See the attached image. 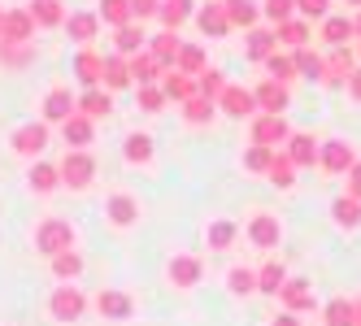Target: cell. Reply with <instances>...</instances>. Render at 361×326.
Masks as SVG:
<instances>
[{
    "label": "cell",
    "mask_w": 361,
    "mask_h": 326,
    "mask_svg": "<svg viewBox=\"0 0 361 326\" xmlns=\"http://www.w3.org/2000/svg\"><path fill=\"white\" fill-rule=\"evenodd\" d=\"M61 183L66 187H74V192H83V187H92V179H96V157L87 153V148H66V157H61Z\"/></svg>",
    "instance_id": "6da1fadb"
},
{
    "label": "cell",
    "mask_w": 361,
    "mask_h": 326,
    "mask_svg": "<svg viewBox=\"0 0 361 326\" xmlns=\"http://www.w3.org/2000/svg\"><path fill=\"white\" fill-rule=\"evenodd\" d=\"M66 248H74V227L66 218H44L35 227V253L57 257V253H66Z\"/></svg>",
    "instance_id": "7a4b0ae2"
},
{
    "label": "cell",
    "mask_w": 361,
    "mask_h": 326,
    "mask_svg": "<svg viewBox=\"0 0 361 326\" xmlns=\"http://www.w3.org/2000/svg\"><path fill=\"white\" fill-rule=\"evenodd\" d=\"M353 74H357V53H353V48H331V57H322V79L318 83L344 87Z\"/></svg>",
    "instance_id": "3957f363"
},
{
    "label": "cell",
    "mask_w": 361,
    "mask_h": 326,
    "mask_svg": "<svg viewBox=\"0 0 361 326\" xmlns=\"http://www.w3.org/2000/svg\"><path fill=\"white\" fill-rule=\"evenodd\" d=\"M288 139H292L288 118H274V113H257L252 118V144L274 148V153H279V144H288Z\"/></svg>",
    "instance_id": "277c9868"
},
{
    "label": "cell",
    "mask_w": 361,
    "mask_h": 326,
    "mask_svg": "<svg viewBox=\"0 0 361 326\" xmlns=\"http://www.w3.org/2000/svg\"><path fill=\"white\" fill-rule=\"evenodd\" d=\"M83 309H87L83 291H79V287H70V283H61L53 296H48V313H53L57 322H74V318H83Z\"/></svg>",
    "instance_id": "5b68a950"
},
{
    "label": "cell",
    "mask_w": 361,
    "mask_h": 326,
    "mask_svg": "<svg viewBox=\"0 0 361 326\" xmlns=\"http://www.w3.org/2000/svg\"><path fill=\"white\" fill-rule=\"evenodd\" d=\"M74 79L83 83V92L105 87V57H100L96 48H79V57H74Z\"/></svg>",
    "instance_id": "8992f818"
},
{
    "label": "cell",
    "mask_w": 361,
    "mask_h": 326,
    "mask_svg": "<svg viewBox=\"0 0 361 326\" xmlns=\"http://www.w3.org/2000/svg\"><path fill=\"white\" fill-rule=\"evenodd\" d=\"M218 113H226V118H257V100H252L248 87L226 83L222 96H218Z\"/></svg>",
    "instance_id": "52a82bcc"
},
{
    "label": "cell",
    "mask_w": 361,
    "mask_h": 326,
    "mask_svg": "<svg viewBox=\"0 0 361 326\" xmlns=\"http://www.w3.org/2000/svg\"><path fill=\"white\" fill-rule=\"evenodd\" d=\"M353 161H357V153H353L348 139H326V144L318 148V165H322L326 174H348Z\"/></svg>",
    "instance_id": "ba28073f"
},
{
    "label": "cell",
    "mask_w": 361,
    "mask_h": 326,
    "mask_svg": "<svg viewBox=\"0 0 361 326\" xmlns=\"http://www.w3.org/2000/svg\"><path fill=\"white\" fill-rule=\"evenodd\" d=\"M252 100H257V109H262V113H274V118H283V109L292 105L288 83H279V79L257 83V87H252Z\"/></svg>",
    "instance_id": "9c48e42d"
},
{
    "label": "cell",
    "mask_w": 361,
    "mask_h": 326,
    "mask_svg": "<svg viewBox=\"0 0 361 326\" xmlns=\"http://www.w3.org/2000/svg\"><path fill=\"white\" fill-rule=\"evenodd\" d=\"M48 148V122H27V127L13 131V153L22 157H39Z\"/></svg>",
    "instance_id": "30bf717a"
},
{
    "label": "cell",
    "mask_w": 361,
    "mask_h": 326,
    "mask_svg": "<svg viewBox=\"0 0 361 326\" xmlns=\"http://www.w3.org/2000/svg\"><path fill=\"white\" fill-rule=\"evenodd\" d=\"M5 44H31L35 39V18L27 9H5V31H0Z\"/></svg>",
    "instance_id": "8fae6325"
},
{
    "label": "cell",
    "mask_w": 361,
    "mask_h": 326,
    "mask_svg": "<svg viewBox=\"0 0 361 326\" xmlns=\"http://www.w3.org/2000/svg\"><path fill=\"white\" fill-rule=\"evenodd\" d=\"M79 113V96H70V87H53L44 96V122H66Z\"/></svg>",
    "instance_id": "7c38bea8"
},
{
    "label": "cell",
    "mask_w": 361,
    "mask_h": 326,
    "mask_svg": "<svg viewBox=\"0 0 361 326\" xmlns=\"http://www.w3.org/2000/svg\"><path fill=\"white\" fill-rule=\"evenodd\" d=\"M170 283L174 287H196L200 283V274H204V265H200V257H192V253H178V257H170Z\"/></svg>",
    "instance_id": "4fadbf2b"
},
{
    "label": "cell",
    "mask_w": 361,
    "mask_h": 326,
    "mask_svg": "<svg viewBox=\"0 0 361 326\" xmlns=\"http://www.w3.org/2000/svg\"><path fill=\"white\" fill-rule=\"evenodd\" d=\"M105 213H109L114 227H135V222H140V200L126 196V192H114L105 200Z\"/></svg>",
    "instance_id": "5bb4252c"
},
{
    "label": "cell",
    "mask_w": 361,
    "mask_h": 326,
    "mask_svg": "<svg viewBox=\"0 0 361 326\" xmlns=\"http://www.w3.org/2000/svg\"><path fill=\"white\" fill-rule=\"evenodd\" d=\"M196 27L209 35V39H222L231 31V22H226V9H222V0H209V5H200L196 9Z\"/></svg>",
    "instance_id": "9a60e30c"
},
{
    "label": "cell",
    "mask_w": 361,
    "mask_h": 326,
    "mask_svg": "<svg viewBox=\"0 0 361 326\" xmlns=\"http://www.w3.org/2000/svg\"><path fill=\"white\" fill-rule=\"evenodd\" d=\"M248 239H252L257 248H279V239H283L279 218H274V213H257V218L248 222Z\"/></svg>",
    "instance_id": "2e32d148"
},
{
    "label": "cell",
    "mask_w": 361,
    "mask_h": 326,
    "mask_svg": "<svg viewBox=\"0 0 361 326\" xmlns=\"http://www.w3.org/2000/svg\"><path fill=\"white\" fill-rule=\"evenodd\" d=\"M96 309H100V318H109V322H126L135 313V300L126 296V291H100L96 296Z\"/></svg>",
    "instance_id": "e0dca14e"
},
{
    "label": "cell",
    "mask_w": 361,
    "mask_h": 326,
    "mask_svg": "<svg viewBox=\"0 0 361 326\" xmlns=\"http://www.w3.org/2000/svg\"><path fill=\"white\" fill-rule=\"evenodd\" d=\"M279 300H283L288 313H305V309H314V287H309L305 279H288L283 291H279Z\"/></svg>",
    "instance_id": "ac0fdd59"
},
{
    "label": "cell",
    "mask_w": 361,
    "mask_h": 326,
    "mask_svg": "<svg viewBox=\"0 0 361 326\" xmlns=\"http://www.w3.org/2000/svg\"><path fill=\"white\" fill-rule=\"evenodd\" d=\"M126 65H131V79H135V87H148V83H157L161 79V61L157 57H152L148 53V48H144V53H135V57H126Z\"/></svg>",
    "instance_id": "d6986e66"
},
{
    "label": "cell",
    "mask_w": 361,
    "mask_h": 326,
    "mask_svg": "<svg viewBox=\"0 0 361 326\" xmlns=\"http://www.w3.org/2000/svg\"><path fill=\"white\" fill-rule=\"evenodd\" d=\"M144 44H148V35H144L140 22H126V27H118V31H114V48H118V57H135V53H144Z\"/></svg>",
    "instance_id": "ffe728a7"
},
{
    "label": "cell",
    "mask_w": 361,
    "mask_h": 326,
    "mask_svg": "<svg viewBox=\"0 0 361 326\" xmlns=\"http://www.w3.org/2000/svg\"><path fill=\"white\" fill-rule=\"evenodd\" d=\"M318 148H322V144H318L314 135H296V131H292V139L283 144V153L292 157V165H318Z\"/></svg>",
    "instance_id": "44dd1931"
},
{
    "label": "cell",
    "mask_w": 361,
    "mask_h": 326,
    "mask_svg": "<svg viewBox=\"0 0 361 326\" xmlns=\"http://www.w3.org/2000/svg\"><path fill=\"white\" fill-rule=\"evenodd\" d=\"M157 87L166 92V100H178V105L196 96V79H192V74H178V70H166Z\"/></svg>",
    "instance_id": "7402d4cb"
},
{
    "label": "cell",
    "mask_w": 361,
    "mask_h": 326,
    "mask_svg": "<svg viewBox=\"0 0 361 326\" xmlns=\"http://www.w3.org/2000/svg\"><path fill=\"white\" fill-rule=\"evenodd\" d=\"M27 13L35 18V27H66V18H70L61 0H31Z\"/></svg>",
    "instance_id": "603a6c76"
},
{
    "label": "cell",
    "mask_w": 361,
    "mask_h": 326,
    "mask_svg": "<svg viewBox=\"0 0 361 326\" xmlns=\"http://www.w3.org/2000/svg\"><path fill=\"white\" fill-rule=\"evenodd\" d=\"M178 31H161V35H148V53L161 61V70H174V57H178Z\"/></svg>",
    "instance_id": "cb8c5ba5"
},
{
    "label": "cell",
    "mask_w": 361,
    "mask_h": 326,
    "mask_svg": "<svg viewBox=\"0 0 361 326\" xmlns=\"http://www.w3.org/2000/svg\"><path fill=\"white\" fill-rule=\"evenodd\" d=\"M283 283H288V265H283L279 257H270L262 270H257V291H266V296H279Z\"/></svg>",
    "instance_id": "d4e9b609"
},
{
    "label": "cell",
    "mask_w": 361,
    "mask_h": 326,
    "mask_svg": "<svg viewBox=\"0 0 361 326\" xmlns=\"http://www.w3.org/2000/svg\"><path fill=\"white\" fill-rule=\"evenodd\" d=\"M61 135H66V144H70V148H87V144H92V135H96V122H92V118H83V113H74V118H66V122H61Z\"/></svg>",
    "instance_id": "484cf974"
},
{
    "label": "cell",
    "mask_w": 361,
    "mask_h": 326,
    "mask_svg": "<svg viewBox=\"0 0 361 326\" xmlns=\"http://www.w3.org/2000/svg\"><path fill=\"white\" fill-rule=\"evenodd\" d=\"M79 113H83V118H92V122H96V118H109V113H114V96H109L105 87L83 92V96H79Z\"/></svg>",
    "instance_id": "4316f807"
},
{
    "label": "cell",
    "mask_w": 361,
    "mask_h": 326,
    "mask_svg": "<svg viewBox=\"0 0 361 326\" xmlns=\"http://www.w3.org/2000/svg\"><path fill=\"white\" fill-rule=\"evenodd\" d=\"M222 9H226V22L231 27H257V18H262V5H252V0H222Z\"/></svg>",
    "instance_id": "83f0119b"
},
{
    "label": "cell",
    "mask_w": 361,
    "mask_h": 326,
    "mask_svg": "<svg viewBox=\"0 0 361 326\" xmlns=\"http://www.w3.org/2000/svg\"><path fill=\"white\" fill-rule=\"evenodd\" d=\"M122 87H135L131 79V65H126V57H105V92H122Z\"/></svg>",
    "instance_id": "f1b7e54d"
},
{
    "label": "cell",
    "mask_w": 361,
    "mask_h": 326,
    "mask_svg": "<svg viewBox=\"0 0 361 326\" xmlns=\"http://www.w3.org/2000/svg\"><path fill=\"white\" fill-rule=\"evenodd\" d=\"M66 31H70V39H79L83 48L96 39V31H100V18L96 13H70L66 18Z\"/></svg>",
    "instance_id": "f546056e"
},
{
    "label": "cell",
    "mask_w": 361,
    "mask_h": 326,
    "mask_svg": "<svg viewBox=\"0 0 361 326\" xmlns=\"http://www.w3.org/2000/svg\"><path fill=\"white\" fill-rule=\"evenodd\" d=\"M192 13H196V9H192V0H161V9H157V18H161V27H166V31H178Z\"/></svg>",
    "instance_id": "4dcf8cb0"
},
{
    "label": "cell",
    "mask_w": 361,
    "mask_h": 326,
    "mask_svg": "<svg viewBox=\"0 0 361 326\" xmlns=\"http://www.w3.org/2000/svg\"><path fill=\"white\" fill-rule=\"evenodd\" d=\"M96 18L105 22V27H126V22H135L131 18V0H100V9H96Z\"/></svg>",
    "instance_id": "1f68e13d"
},
{
    "label": "cell",
    "mask_w": 361,
    "mask_h": 326,
    "mask_svg": "<svg viewBox=\"0 0 361 326\" xmlns=\"http://www.w3.org/2000/svg\"><path fill=\"white\" fill-rule=\"evenodd\" d=\"M270 53H279V35L266 31V27H252V31H248V57H252V61H266Z\"/></svg>",
    "instance_id": "d6a6232c"
},
{
    "label": "cell",
    "mask_w": 361,
    "mask_h": 326,
    "mask_svg": "<svg viewBox=\"0 0 361 326\" xmlns=\"http://www.w3.org/2000/svg\"><path fill=\"white\" fill-rule=\"evenodd\" d=\"M27 183H31L35 192H57V187H61V170L48 165V161H35V165L27 170Z\"/></svg>",
    "instance_id": "836d02e7"
},
{
    "label": "cell",
    "mask_w": 361,
    "mask_h": 326,
    "mask_svg": "<svg viewBox=\"0 0 361 326\" xmlns=\"http://www.w3.org/2000/svg\"><path fill=\"white\" fill-rule=\"evenodd\" d=\"M322 39L331 48H348V39H353V18H322Z\"/></svg>",
    "instance_id": "e575fe53"
},
{
    "label": "cell",
    "mask_w": 361,
    "mask_h": 326,
    "mask_svg": "<svg viewBox=\"0 0 361 326\" xmlns=\"http://www.w3.org/2000/svg\"><path fill=\"white\" fill-rule=\"evenodd\" d=\"M204 65H209V61H204V48L200 44H183V48H178V57H174V70L178 74H192V79H196Z\"/></svg>",
    "instance_id": "d590c367"
},
{
    "label": "cell",
    "mask_w": 361,
    "mask_h": 326,
    "mask_svg": "<svg viewBox=\"0 0 361 326\" xmlns=\"http://www.w3.org/2000/svg\"><path fill=\"white\" fill-rule=\"evenodd\" d=\"M48 261H53V274H57L61 283H74V279H79V274H83V257L74 253V248H66V253L48 257Z\"/></svg>",
    "instance_id": "8d00e7d4"
},
{
    "label": "cell",
    "mask_w": 361,
    "mask_h": 326,
    "mask_svg": "<svg viewBox=\"0 0 361 326\" xmlns=\"http://www.w3.org/2000/svg\"><path fill=\"white\" fill-rule=\"evenodd\" d=\"M274 35H279V44L305 48V44H309V22H305V18H288V22H279V27H274Z\"/></svg>",
    "instance_id": "74e56055"
},
{
    "label": "cell",
    "mask_w": 361,
    "mask_h": 326,
    "mask_svg": "<svg viewBox=\"0 0 361 326\" xmlns=\"http://www.w3.org/2000/svg\"><path fill=\"white\" fill-rule=\"evenodd\" d=\"M322 318H326V326H353L357 322V305H353L348 296H335L331 305L322 309Z\"/></svg>",
    "instance_id": "f35d334b"
},
{
    "label": "cell",
    "mask_w": 361,
    "mask_h": 326,
    "mask_svg": "<svg viewBox=\"0 0 361 326\" xmlns=\"http://www.w3.org/2000/svg\"><path fill=\"white\" fill-rule=\"evenodd\" d=\"M214 113H218V105H214V100H204L200 92H196L192 100H183V118L192 122V127H204V122H214Z\"/></svg>",
    "instance_id": "ab89813d"
},
{
    "label": "cell",
    "mask_w": 361,
    "mask_h": 326,
    "mask_svg": "<svg viewBox=\"0 0 361 326\" xmlns=\"http://www.w3.org/2000/svg\"><path fill=\"white\" fill-rule=\"evenodd\" d=\"M331 218H335V227H357V222H361V200H353V196H340V200H335V205H331Z\"/></svg>",
    "instance_id": "60d3db41"
},
{
    "label": "cell",
    "mask_w": 361,
    "mask_h": 326,
    "mask_svg": "<svg viewBox=\"0 0 361 326\" xmlns=\"http://www.w3.org/2000/svg\"><path fill=\"white\" fill-rule=\"evenodd\" d=\"M266 179H270L274 187H292V183H296V165H292V157H288V153H274V161H270V170H266Z\"/></svg>",
    "instance_id": "b9f144b4"
},
{
    "label": "cell",
    "mask_w": 361,
    "mask_h": 326,
    "mask_svg": "<svg viewBox=\"0 0 361 326\" xmlns=\"http://www.w3.org/2000/svg\"><path fill=\"white\" fill-rule=\"evenodd\" d=\"M292 65H296V74H305V79H322V57H318L309 44L292 53Z\"/></svg>",
    "instance_id": "7bdbcfd3"
},
{
    "label": "cell",
    "mask_w": 361,
    "mask_h": 326,
    "mask_svg": "<svg viewBox=\"0 0 361 326\" xmlns=\"http://www.w3.org/2000/svg\"><path fill=\"white\" fill-rule=\"evenodd\" d=\"M122 157L131 161V165H148V161H152V139H148V135H126Z\"/></svg>",
    "instance_id": "ee69618b"
},
{
    "label": "cell",
    "mask_w": 361,
    "mask_h": 326,
    "mask_svg": "<svg viewBox=\"0 0 361 326\" xmlns=\"http://www.w3.org/2000/svg\"><path fill=\"white\" fill-rule=\"evenodd\" d=\"M222 87H226V79H222L218 70H209V65H204V70L196 74V92H200L204 100H214V105H218V96H222Z\"/></svg>",
    "instance_id": "f6af8a7d"
},
{
    "label": "cell",
    "mask_w": 361,
    "mask_h": 326,
    "mask_svg": "<svg viewBox=\"0 0 361 326\" xmlns=\"http://www.w3.org/2000/svg\"><path fill=\"white\" fill-rule=\"evenodd\" d=\"M235 222H226V218H218V222H209V248L214 253H222V248H231L235 244Z\"/></svg>",
    "instance_id": "bcb514c9"
},
{
    "label": "cell",
    "mask_w": 361,
    "mask_h": 326,
    "mask_svg": "<svg viewBox=\"0 0 361 326\" xmlns=\"http://www.w3.org/2000/svg\"><path fill=\"white\" fill-rule=\"evenodd\" d=\"M226 287L235 291V296H248V291H257V270H248V265L226 270Z\"/></svg>",
    "instance_id": "7dc6e473"
},
{
    "label": "cell",
    "mask_w": 361,
    "mask_h": 326,
    "mask_svg": "<svg viewBox=\"0 0 361 326\" xmlns=\"http://www.w3.org/2000/svg\"><path fill=\"white\" fill-rule=\"evenodd\" d=\"M266 70H270V79H279V83H292V79H300V74H296V65H292V57H283V53H270V57H266Z\"/></svg>",
    "instance_id": "c3c4849f"
},
{
    "label": "cell",
    "mask_w": 361,
    "mask_h": 326,
    "mask_svg": "<svg viewBox=\"0 0 361 326\" xmlns=\"http://www.w3.org/2000/svg\"><path fill=\"white\" fill-rule=\"evenodd\" d=\"M270 161H274V148H262V144H252L244 153V170H252V174H266Z\"/></svg>",
    "instance_id": "681fc988"
},
{
    "label": "cell",
    "mask_w": 361,
    "mask_h": 326,
    "mask_svg": "<svg viewBox=\"0 0 361 326\" xmlns=\"http://www.w3.org/2000/svg\"><path fill=\"white\" fill-rule=\"evenodd\" d=\"M135 96H140V109H144V113H161V105H166V92H161L157 83L135 87Z\"/></svg>",
    "instance_id": "f907efd6"
},
{
    "label": "cell",
    "mask_w": 361,
    "mask_h": 326,
    "mask_svg": "<svg viewBox=\"0 0 361 326\" xmlns=\"http://www.w3.org/2000/svg\"><path fill=\"white\" fill-rule=\"evenodd\" d=\"M262 13L279 27V22H288V18L296 13V0H262Z\"/></svg>",
    "instance_id": "816d5d0a"
},
{
    "label": "cell",
    "mask_w": 361,
    "mask_h": 326,
    "mask_svg": "<svg viewBox=\"0 0 361 326\" xmlns=\"http://www.w3.org/2000/svg\"><path fill=\"white\" fill-rule=\"evenodd\" d=\"M326 9H331V0H296V13H300L305 22H314V18H326Z\"/></svg>",
    "instance_id": "f5cc1de1"
},
{
    "label": "cell",
    "mask_w": 361,
    "mask_h": 326,
    "mask_svg": "<svg viewBox=\"0 0 361 326\" xmlns=\"http://www.w3.org/2000/svg\"><path fill=\"white\" fill-rule=\"evenodd\" d=\"M157 9H161V0H131V18H140V22L152 18Z\"/></svg>",
    "instance_id": "db71d44e"
},
{
    "label": "cell",
    "mask_w": 361,
    "mask_h": 326,
    "mask_svg": "<svg viewBox=\"0 0 361 326\" xmlns=\"http://www.w3.org/2000/svg\"><path fill=\"white\" fill-rule=\"evenodd\" d=\"M348 196L361 200V161H353V170H348Z\"/></svg>",
    "instance_id": "11a10c76"
},
{
    "label": "cell",
    "mask_w": 361,
    "mask_h": 326,
    "mask_svg": "<svg viewBox=\"0 0 361 326\" xmlns=\"http://www.w3.org/2000/svg\"><path fill=\"white\" fill-rule=\"evenodd\" d=\"M348 92H353V100H361V65H357V74L348 79Z\"/></svg>",
    "instance_id": "9f6ffc18"
},
{
    "label": "cell",
    "mask_w": 361,
    "mask_h": 326,
    "mask_svg": "<svg viewBox=\"0 0 361 326\" xmlns=\"http://www.w3.org/2000/svg\"><path fill=\"white\" fill-rule=\"evenodd\" d=\"M270 326H300V322H296V318H292V313H283V318H274V322H270Z\"/></svg>",
    "instance_id": "6f0895ef"
},
{
    "label": "cell",
    "mask_w": 361,
    "mask_h": 326,
    "mask_svg": "<svg viewBox=\"0 0 361 326\" xmlns=\"http://www.w3.org/2000/svg\"><path fill=\"white\" fill-rule=\"evenodd\" d=\"M353 35H357V39H361V13H357V18H353Z\"/></svg>",
    "instance_id": "680465c9"
},
{
    "label": "cell",
    "mask_w": 361,
    "mask_h": 326,
    "mask_svg": "<svg viewBox=\"0 0 361 326\" xmlns=\"http://www.w3.org/2000/svg\"><path fill=\"white\" fill-rule=\"evenodd\" d=\"M0 31H5V9H0Z\"/></svg>",
    "instance_id": "91938a15"
},
{
    "label": "cell",
    "mask_w": 361,
    "mask_h": 326,
    "mask_svg": "<svg viewBox=\"0 0 361 326\" xmlns=\"http://www.w3.org/2000/svg\"><path fill=\"white\" fill-rule=\"evenodd\" d=\"M353 326H361V305H357V322H353Z\"/></svg>",
    "instance_id": "94428289"
},
{
    "label": "cell",
    "mask_w": 361,
    "mask_h": 326,
    "mask_svg": "<svg viewBox=\"0 0 361 326\" xmlns=\"http://www.w3.org/2000/svg\"><path fill=\"white\" fill-rule=\"evenodd\" d=\"M348 5H361V0H348Z\"/></svg>",
    "instance_id": "6125c7cd"
},
{
    "label": "cell",
    "mask_w": 361,
    "mask_h": 326,
    "mask_svg": "<svg viewBox=\"0 0 361 326\" xmlns=\"http://www.w3.org/2000/svg\"><path fill=\"white\" fill-rule=\"evenodd\" d=\"M357 57H361V48H357Z\"/></svg>",
    "instance_id": "be15d7a7"
}]
</instances>
